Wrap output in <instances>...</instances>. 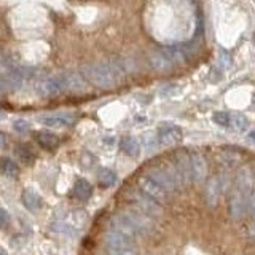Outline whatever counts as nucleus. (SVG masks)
<instances>
[{
	"label": "nucleus",
	"mask_w": 255,
	"mask_h": 255,
	"mask_svg": "<svg viewBox=\"0 0 255 255\" xmlns=\"http://www.w3.org/2000/svg\"><path fill=\"white\" fill-rule=\"evenodd\" d=\"M0 174L5 175L8 179H14L18 177L19 174V166L10 156H2L0 158Z\"/></svg>",
	"instance_id": "4be33fe9"
},
{
	"label": "nucleus",
	"mask_w": 255,
	"mask_h": 255,
	"mask_svg": "<svg viewBox=\"0 0 255 255\" xmlns=\"http://www.w3.org/2000/svg\"><path fill=\"white\" fill-rule=\"evenodd\" d=\"M38 122L46 128H66L75 122V115L70 112H56V114L42 115Z\"/></svg>",
	"instance_id": "f8f14e48"
},
{
	"label": "nucleus",
	"mask_w": 255,
	"mask_h": 255,
	"mask_svg": "<svg viewBox=\"0 0 255 255\" xmlns=\"http://www.w3.org/2000/svg\"><path fill=\"white\" fill-rule=\"evenodd\" d=\"M230 125L233 126L238 132H243V131L249 129V120H247V117L243 115V114H233V115H231Z\"/></svg>",
	"instance_id": "a878e982"
},
{
	"label": "nucleus",
	"mask_w": 255,
	"mask_h": 255,
	"mask_svg": "<svg viewBox=\"0 0 255 255\" xmlns=\"http://www.w3.org/2000/svg\"><path fill=\"white\" fill-rule=\"evenodd\" d=\"M38 93L42 96H58L64 91V83H62V77L59 75H53L43 78L42 82L38 83Z\"/></svg>",
	"instance_id": "4468645a"
},
{
	"label": "nucleus",
	"mask_w": 255,
	"mask_h": 255,
	"mask_svg": "<svg viewBox=\"0 0 255 255\" xmlns=\"http://www.w3.org/2000/svg\"><path fill=\"white\" fill-rule=\"evenodd\" d=\"M93 195V185L86 179L78 177L74 182V187H72V196L80 199V201H88Z\"/></svg>",
	"instance_id": "6ab92c4d"
},
{
	"label": "nucleus",
	"mask_w": 255,
	"mask_h": 255,
	"mask_svg": "<svg viewBox=\"0 0 255 255\" xmlns=\"http://www.w3.org/2000/svg\"><path fill=\"white\" fill-rule=\"evenodd\" d=\"M14 155L18 156V159L24 164H30L35 161V151L32 150V147L27 145V143H19V145L14 148Z\"/></svg>",
	"instance_id": "393cba45"
},
{
	"label": "nucleus",
	"mask_w": 255,
	"mask_h": 255,
	"mask_svg": "<svg viewBox=\"0 0 255 255\" xmlns=\"http://www.w3.org/2000/svg\"><path fill=\"white\" fill-rule=\"evenodd\" d=\"M82 75L86 82L102 90H112L122 83L125 69L115 62H94L82 69Z\"/></svg>",
	"instance_id": "f257e3e1"
},
{
	"label": "nucleus",
	"mask_w": 255,
	"mask_h": 255,
	"mask_svg": "<svg viewBox=\"0 0 255 255\" xmlns=\"http://www.w3.org/2000/svg\"><path fill=\"white\" fill-rule=\"evenodd\" d=\"M21 203L30 212H38L43 207V198L40 196L35 190L32 188H24L21 193Z\"/></svg>",
	"instance_id": "f3484780"
},
{
	"label": "nucleus",
	"mask_w": 255,
	"mask_h": 255,
	"mask_svg": "<svg viewBox=\"0 0 255 255\" xmlns=\"http://www.w3.org/2000/svg\"><path fill=\"white\" fill-rule=\"evenodd\" d=\"M104 246H106L107 254L112 255H139L135 239L114 228L104 233Z\"/></svg>",
	"instance_id": "20e7f679"
},
{
	"label": "nucleus",
	"mask_w": 255,
	"mask_h": 255,
	"mask_svg": "<svg viewBox=\"0 0 255 255\" xmlns=\"http://www.w3.org/2000/svg\"><path fill=\"white\" fill-rule=\"evenodd\" d=\"M190 161H191V174H193V182L203 183L209 174V164H207L206 156L201 151H190Z\"/></svg>",
	"instance_id": "9b49d317"
},
{
	"label": "nucleus",
	"mask_w": 255,
	"mask_h": 255,
	"mask_svg": "<svg viewBox=\"0 0 255 255\" xmlns=\"http://www.w3.org/2000/svg\"><path fill=\"white\" fill-rule=\"evenodd\" d=\"M231 183V177L227 174H219V175H214V177L206 183V201L211 207H215L220 201V196L223 195Z\"/></svg>",
	"instance_id": "423d86ee"
},
{
	"label": "nucleus",
	"mask_w": 255,
	"mask_h": 255,
	"mask_svg": "<svg viewBox=\"0 0 255 255\" xmlns=\"http://www.w3.org/2000/svg\"><path fill=\"white\" fill-rule=\"evenodd\" d=\"M249 233H252V236H255V223H252L251 228H249Z\"/></svg>",
	"instance_id": "72a5a7b5"
},
{
	"label": "nucleus",
	"mask_w": 255,
	"mask_h": 255,
	"mask_svg": "<svg viewBox=\"0 0 255 255\" xmlns=\"http://www.w3.org/2000/svg\"><path fill=\"white\" fill-rule=\"evenodd\" d=\"M137 185H139V190L142 191V193H145L147 196L153 198L155 201H158V203H164L167 199V196H169V193H167V191L161 185H158L155 180H151L150 177H147L145 174L139 177Z\"/></svg>",
	"instance_id": "6e6552de"
},
{
	"label": "nucleus",
	"mask_w": 255,
	"mask_h": 255,
	"mask_svg": "<svg viewBox=\"0 0 255 255\" xmlns=\"http://www.w3.org/2000/svg\"><path fill=\"white\" fill-rule=\"evenodd\" d=\"M150 64H151V67L158 72H166L172 67V62L166 58L161 50H158V51L150 54Z\"/></svg>",
	"instance_id": "5701e85b"
},
{
	"label": "nucleus",
	"mask_w": 255,
	"mask_h": 255,
	"mask_svg": "<svg viewBox=\"0 0 255 255\" xmlns=\"http://www.w3.org/2000/svg\"><path fill=\"white\" fill-rule=\"evenodd\" d=\"M0 255H6V252H5V251L2 249V247H0Z\"/></svg>",
	"instance_id": "f704fd0d"
},
{
	"label": "nucleus",
	"mask_w": 255,
	"mask_h": 255,
	"mask_svg": "<svg viewBox=\"0 0 255 255\" xmlns=\"http://www.w3.org/2000/svg\"><path fill=\"white\" fill-rule=\"evenodd\" d=\"M112 228L117 231H122V233L131 236V238H137L142 235H147L153 230V219L147 217L137 211L132 209H126L122 212H117L115 215H112L110 219Z\"/></svg>",
	"instance_id": "f03ea898"
},
{
	"label": "nucleus",
	"mask_w": 255,
	"mask_h": 255,
	"mask_svg": "<svg viewBox=\"0 0 255 255\" xmlns=\"http://www.w3.org/2000/svg\"><path fill=\"white\" fill-rule=\"evenodd\" d=\"M212 122L217 123L219 126L227 128V126H230L231 115L228 114V112H215V114L212 115Z\"/></svg>",
	"instance_id": "bb28decb"
},
{
	"label": "nucleus",
	"mask_w": 255,
	"mask_h": 255,
	"mask_svg": "<svg viewBox=\"0 0 255 255\" xmlns=\"http://www.w3.org/2000/svg\"><path fill=\"white\" fill-rule=\"evenodd\" d=\"M255 188V174L247 169V167H244V169H241L235 177V182H233V191H236V193L243 195L246 198H249L251 191Z\"/></svg>",
	"instance_id": "9d476101"
},
{
	"label": "nucleus",
	"mask_w": 255,
	"mask_h": 255,
	"mask_svg": "<svg viewBox=\"0 0 255 255\" xmlns=\"http://www.w3.org/2000/svg\"><path fill=\"white\" fill-rule=\"evenodd\" d=\"M62 77V83H64V91H70V93H85L86 91V80L83 75L77 74V72H64L61 74Z\"/></svg>",
	"instance_id": "ddd939ff"
},
{
	"label": "nucleus",
	"mask_w": 255,
	"mask_h": 255,
	"mask_svg": "<svg viewBox=\"0 0 255 255\" xmlns=\"http://www.w3.org/2000/svg\"><path fill=\"white\" fill-rule=\"evenodd\" d=\"M145 175L150 177L151 180H155L158 185H161L167 193H172V191H177V190L183 188V183L179 177L177 171H175L172 161L150 166Z\"/></svg>",
	"instance_id": "7ed1b4c3"
},
{
	"label": "nucleus",
	"mask_w": 255,
	"mask_h": 255,
	"mask_svg": "<svg viewBox=\"0 0 255 255\" xmlns=\"http://www.w3.org/2000/svg\"><path fill=\"white\" fill-rule=\"evenodd\" d=\"M247 139H249L251 142H254V143H255V131H252L249 135H247Z\"/></svg>",
	"instance_id": "473e14b6"
},
{
	"label": "nucleus",
	"mask_w": 255,
	"mask_h": 255,
	"mask_svg": "<svg viewBox=\"0 0 255 255\" xmlns=\"http://www.w3.org/2000/svg\"><path fill=\"white\" fill-rule=\"evenodd\" d=\"M120 147H122L125 153L131 158H137L140 155V143L137 139L132 137V135H125V137L120 140Z\"/></svg>",
	"instance_id": "412c9836"
},
{
	"label": "nucleus",
	"mask_w": 255,
	"mask_h": 255,
	"mask_svg": "<svg viewBox=\"0 0 255 255\" xmlns=\"http://www.w3.org/2000/svg\"><path fill=\"white\" fill-rule=\"evenodd\" d=\"M34 139L45 150H53L59 145V137L51 131H37L34 134Z\"/></svg>",
	"instance_id": "aec40b11"
},
{
	"label": "nucleus",
	"mask_w": 255,
	"mask_h": 255,
	"mask_svg": "<svg viewBox=\"0 0 255 255\" xmlns=\"http://www.w3.org/2000/svg\"><path fill=\"white\" fill-rule=\"evenodd\" d=\"M158 142L161 143V145H166V147H174V145H179L183 139V134H182V129L179 126L175 125H161L158 128Z\"/></svg>",
	"instance_id": "1a4fd4ad"
},
{
	"label": "nucleus",
	"mask_w": 255,
	"mask_h": 255,
	"mask_svg": "<svg viewBox=\"0 0 255 255\" xmlns=\"http://www.w3.org/2000/svg\"><path fill=\"white\" fill-rule=\"evenodd\" d=\"M247 214H251L255 217V188L251 191L249 198H247Z\"/></svg>",
	"instance_id": "c85d7f7f"
},
{
	"label": "nucleus",
	"mask_w": 255,
	"mask_h": 255,
	"mask_svg": "<svg viewBox=\"0 0 255 255\" xmlns=\"http://www.w3.org/2000/svg\"><path fill=\"white\" fill-rule=\"evenodd\" d=\"M126 201L132 211H137L143 215H147V217H150V219H156L163 214L161 204H159L158 201H155L153 198H150L145 193H142L140 190H129L128 191Z\"/></svg>",
	"instance_id": "39448f33"
},
{
	"label": "nucleus",
	"mask_w": 255,
	"mask_h": 255,
	"mask_svg": "<svg viewBox=\"0 0 255 255\" xmlns=\"http://www.w3.org/2000/svg\"><path fill=\"white\" fill-rule=\"evenodd\" d=\"M13 129L18 134H26L30 129V125H29L27 120L18 118V120H14V122H13Z\"/></svg>",
	"instance_id": "cd10ccee"
},
{
	"label": "nucleus",
	"mask_w": 255,
	"mask_h": 255,
	"mask_svg": "<svg viewBox=\"0 0 255 255\" xmlns=\"http://www.w3.org/2000/svg\"><path fill=\"white\" fill-rule=\"evenodd\" d=\"M104 255H112V254H104Z\"/></svg>",
	"instance_id": "e433bc0d"
},
{
	"label": "nucleus",
	"mask_w": 255,
	"mask_h": 255,
	"mask_svg": "<svg viewBox=\"0 0 255 255\" xmlns=\"http://www.w3.org/2000/svg\"><path fill=\"white\" fill-rule=\"evenodd\" d=\"M228 212L235 220L243 219L247 214V198L236 193V191H231L228 201Z\"/></svg>",
	"instance_id": "2eb2a0df"
},
{
	"label": "nucleus",
	"mask_w": 255,
	"mask_h": 255,
	"mask_svg": "<svg viewBox=\"0 0 255 255\" xmlns=\"http://www.w3.org/2000/svg\"><path fill=\"white\" fill-rule=\"evenodd\" d=\"M172 164L177 171L179 177L183 183V187L190 185L193 182V174H191V161H190V151L187 150H180L174 155Z\"/></svg>",
	"instance_id": "0eeeda50"
},
{
	"label": "nucleus",
	"mask_w": 255,
	"mask_h": 255,
	"mask_svg": "<svg viewBox=\"0 0 255 255\" xmlns=\"http://www.w3.org/2000/svg\"><path fill=\"white\" fill-rule=\"evenodd\" d=\"M8 223H10V214H8L3 207H0V228H3Z\"/></svg>",
	"instance_id": "c756f323"
},
{
	"label": "nucleus",
	"mask_w": 255,
	"mask_h": 255,
	"mask_svg": "<svg viewBox=\"0 0 255 255\" xmlns=\"http://www.w3.org/2000/svg\"><path fill=\"white\" fill-rule=\"evenodd\" d=\"M24 82H26V80L18 74H13V72H0V93L21 90Z\"/></svg>",
	"instance_id": "dca6fc26"
},
{
	"label": "nucleus",
	"mask_w": 255,
	"mask_h": 255,
	"mask_svg": "<svg viewBox=\"0 0 255 255\" xmlns=\"http://www.w3.org/2000/svg\"><path fill=\"white\" fill-rule=\"evenodd\" d=\"M220 61H222V64L225 67H230L231 66V56L227 53V51H222L220 53Z\"/></svg>",
	"instance_id": "7c9ffc66"
},
{
	"label": "nucleus",
	"mask_w": 255,
	"mask_h": 255,
	"mask_svg": "<svg viewBox=\"0 0 255 255\" xmlns=\"http://www.w3.org/2000/svg\"><path fill=\"white\" fill-rule=\"evenodd\" d=\"M5 148H8V135L3 131H0V150Z\"/></svg>",
	"instance_id": "2f4dec72"
},
{
	"label": "nucleus",
	"mask_w": 255,
	"mask_h": 255,
	"mask_svg": "<svg viewBox=\"0 0 255 255\" xmlns=\"http://www.w3.org/2000/svg\"><path fill=\"white\" fill-rule=\"evenodd\" d=\"M254 107H255V98H254Z\"/></svg>",
	"instance_id": "c9c22d12"
},
{
	"label": "nucleus",
	"mask_w": 255,
	"mask_h": 255,
	"mask_svg": "<svg viewBox=\"0 0 255 255\" xmlns=\"http://www.w3.org/2000/svg\"><path fill=\"white\" fill-rule=\"evenodd\" d=\"M217 159L223 167L228 169V167H235L236 164H239V161L243 159V155L235 147H225L217 153Z\"/></svg>",
	"instance_id": "a211bd4d"
},
{
	"label": "nucleus",
	"mask_w": 255,
	"mask_h": 255,
	"mask_svg": "<svg viewBox=\"0 0 255 255\" xmlns=\"http://www.w3.org/2000/svg\"><path fill=\"white\" fill-rule=\"evenodd\" d=\"M96 175H98V180L101 182L102 187H114L118 182V175L115 174V171L109 169V167H99Z\"/></svg>",
	"instance_id": "b1692460"
}]
</instances>
